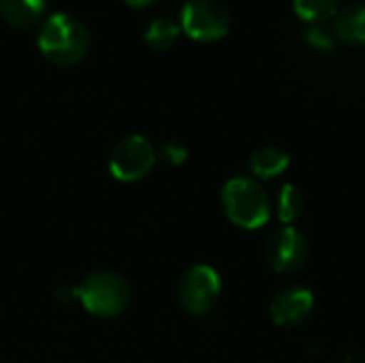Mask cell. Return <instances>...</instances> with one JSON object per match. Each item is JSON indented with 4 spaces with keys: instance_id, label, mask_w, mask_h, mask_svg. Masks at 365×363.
<instances>
[{
    "instance_id": "2",
    "label": "cell",
    "mask_w": 365,
    "mask_h": 363,
    "mask_svg": "<svg viewBox=\"0 0 365 363\" xmlns=\"http://www.w3.org/2000/svg\"><path fill=\"white\" fill-rule=\"evenodd\" d=\"M36 41L49 62L58 66H71L79 62L88 51L90 34L77 17L66 13H53L41 26Z\"/></svg>"
},
{
    "instance_id": "5",
    "label": "cell",
    "mask_w": 365,
    "mask_h": 363,
    "mask_svg": "<svg viewBox=\"0 0 365 363\" xmlns=\"http://www.w3.org/2000/svg\"><path fill=\"white\" fill-rule=\"evenodd\" d=\"M156 160V148L150 143V139L143 135H128L113 145L109 154V171L115 180L130 184L143 180Z\"/></svg>"
},
{
    "instance_id": "8",
    "label": "cell",
    "mask_w": 365,
    "mask_h": 363,
    "mask_svg": "<svg viewBox=\"0 0 365 363\" xmlns=\"http://www.w3.org/2000/svg\"><path fill=\"white\" fill-rule=\"evenodd\" d=\"M314 293L304 285H289L278 291L269 304V317L274 325L291 329L308 321L314 312Z\"/></svg>"
},
{
    "instance_id": "18",
    "label": "cell",
    "mask_w": 365,
    "mask_h": 363,
    "mask_svg": "<svg viewBox=\"0 0 365 363\" xmlns=\"http://www.w3.org/2000/svg\"><path fill=\"white\" fill-rule=\"evenodd\" d=\"M124 2H128L130 6H145V4H150L154 0H124Z\"/></svg>"
},
{
    "instance_id": "17",
    "label": "cell",
    "mask_w": 365,
    "mask_h": 363,
    "mask_svg": "<svg viewBox=\"0 0 365 363\" xmlns=\"http://www.w3.org/2000/svg\"><path fill=\"white\" fill-rule=\"evenodd\" d=\"M56 297H58L62 304H73V302H77V287H75V285L64 282V285L58 289Z\"/></svg>"
},
{
    "instance_id": "4",
    "label": "cell",
    "mask_w": 365,
    "mask_h": 363,
    "mask_svg": "<svg viewBox=\"0 0 365 363\" xmlns=\"http://www.w3.org/2000/svg\"><path fill=\"white\" fill-rule=\"evenodd\" d=\"M220 293H222L220 274L205 263H197L190 270H186L178 285V300L182 308L192 317L210 315L216 308Z\"/></svg>"
},
{
    "instance_id": "13",
    "label": "cell",
    "mask_w": 365,
    "mask_h": 363,
    "mask_svg": "<svg viewBox=\"0 0 365 363\" xmlns=\"http://www.w3.org/2000/svg\"><path fill=\"white\" fill-rule=\"evenodd\" d=\"M342 0H293L295 13L308 24H323L325 19L334 17Z\"/></svg>"
},
{
    "instance_id": "14",
    "label": "cell",
    "mask_w": 365,
    "mask_h": 363,
    "mask_svg": "<svg viewBox=\"0 0 365 363\" xmlns=\"http://www.w3.org/2000/svg\"><path fill=\"white\" fill-rule=\"evenodd\" d=\"M180 24L171 17H156L154 21H150L148 30H145V41L150 47L154 49H167L171 47L178 36H180Z\"/></svg>"
},
{
    "instance_id": "15",
    "label": "cell",
    "mask_w": 365,
    "mask_h": 363,
    "mask_svg": "<svg viewBox=\"0 0 365 363\" xmlns=\"http://www.w3.org/2000/svg\"><path fill=\"white\" fill-rule=\"evenodd\" d=\"M304 41L317 49H323V51H331L334 45H336V34L334 30H329L327 26L323 24H308L304 28Z\"/></svg>"
},
{
    "instance_id": "11",
    "label": "cell",
    "mask_w": 365,
    "mask_h": 363,
    "mask_svg": "<svg viewBox=\"0 0 365 363\" xmlns=\"http://www.w3.org/2000/svg\"><path fill=\"white\" fill-rule=\"evenodd\" d=\"M274 212H276V218L280 220V225H287V227H293L306 212V197L304 193L299 190V186L287 182L278 188L276 193V201H274Z\"/></svg>"
},
{
    "instance_id": "12",
    "label": "cell",
    "mask_w": 365,
    "mask_h": 363,
    "mask_svg": "<svg viewBox=\"0 0 365 363\" xmlns=\"http://www.w3.org/2000/svg\"><path fill=\"white\" fill-rule=\"evenodd\" d=\"M45 11V0H0V15L15 28L34 26Z\"/></svg>"
},
{
    "instance_id": "6",
    "label": "cell",
    "mask_w": 365,
    "mask_h": 363,
    "mask_svg": "<svg viewBox=\"0 0 365 363\" xmlns=\"http://www.w3.org/2000/svg\"><path fill=\"white\" fill-rule=\"evenodd\" d=\"M310 259V242L304 231L293 227H278L265 242V261L276 274H295L306 267Z\"/></svg>"
},
{
    "instance_id": "10",
    "label": "cell",
    "mask_w": 365,
    "mask_h": 363,
    "mask_svg": "<svg viewBox=\"0 0 365 363\" xmlns=\"http://www.w3.org/2000/svg\"><path fill=\"white\" fill-rule=\"evenodd\" d=\"M334 34L338 41L346 45H364L365 43V4L349 2L338 9L334 15Z\"/></svg>"
},
{
    "instance_id": "7",
    "label": "cell",
    "mask_w": 365,
    "mask_h": 363,
    "mask_svg": "<svg viewBox=\"0 0 365 363\" xmlns=\"http://www.w3.org/2000/svg\"><path fill=\"white\" fill-rule=\"evenodd\" d=\"M180 28L197 41H216L231 28V13L222 0H188L180 13Z\"/></svg>"
},
{
    "instance_id": "3",
    "label": "cell",
    "mask_w": 365,
    "mask_h": 363,
    "mask_svg": "<svg viewBox=\"0 0 365 363\" xmlns=\"http://www.w3.org/2000/svg\"><path fill=\"white\" fill-rule=\"evenodd\" d=\"M77 302L94 317L113 319L126 312L130 304V287L120 274L107 270L92 272L77 285Z\"/></svg>"
},
{
    "instance_id": "16",
    "label": "cell",
    "mask_w": 365,
    "mask_h": 363,
    "mask_svg": "<svg viewBox=\"0 0 365 363\" xmlns=\"http://www.w3.org/2000/svg\"><path fill=\"white\" fill-rule=\"evenodd\" d=\"M156 156L167 167H180V165H184L188 160V148L178 139H169L156 150Z\"/></svg>"
},
{
    "instance_id": "1",
    "label": "cell",
    "mask_w": 365,
    "mask_h": 363,
    "mask_svg": "<svg viewBox=\"0 0 365 363\" xmlns=\"http://www.w3.org/2000/svg\"><path fill=\"white\" fill-rule=\"evenodd\" d=\"M220 205L231 225L244 231H259L272 218V201L263 184L250 175H235L220 190Z\"/></svg>"
},
{
    "instance_id": "9",
    "label": "cell",
    "mask_w": 365,
    "mask_h": 363,
    "mask_svg": "<svg viewBox=\"0 0 365 363\" xmlns=\"http://www.w3.org/2000/svg\"><path fill=\"white\" fill-rule=\"evenodd\" d=\"M291 167V156L287 150L278 145H261L248 156V171L250 178L257 182H267L284 175Z\"/></svg>"
}]
</instances>
